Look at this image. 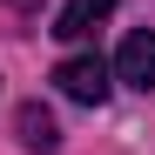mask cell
Returning a JSON list of instances; mask_svg holds the SVG:
<instances>
[{
	"mask_svg": "<svg viewBox=\"0 0 155 155\" xmlns=\"http://www.w3.org/2000/svg\"><path fill=\"white\" fill-rule=\"evenodd\" d=\"M108 14H115V0H68V7L54 14V34H61V41H88Z\"/></svg>",
	"mask_w": 155,
	"mask_h": 155,
	"instance_id": "4",
	"label": "cell"
},
{
	"mask_svg": "<svg viewBox=\"0 0 155 155\" xmlns=\"http://www.w3.org/2000/svg\"><path fill=\"white\" fill-rule=\"evenodd\" d=\"M14 135H20V148H27V155H54V148H61V128H54V115H47L41 101H20Z\"/></svg>",
	"mask_w": 155,
	"mask_h": 155,
	"instance_id": "3",
	"label": "cell"
},
{
	"mask_svg": "<svg viewBox=\"0 0 155 155\" xmlns=\"http://www.w3.org/2000/svg\"><path fill=\"white\" fill-rule=\"evenodd\" d=\"M54 88L68 101H81V108H101V101H108V61L101 54H68L54 68Z\"/></svg>",
	"mask_w": 155,
	"mask_h": 155,
	"instance_id": "1",
	"label": "cell"
},
{
	"mask_svg": "<svg viewBox=\"0 0 155 155\" xmlns=\"http://www.w3.org/2000/svg\"><path fill=\"white\" fill-rule=\"evenodd\" d=\"M115 81H128V88H155V27H135L121 41V54H115Z\"/></svg>",
	"mask_w": 155,
	"mask_h": 155,
	"instance_id": "2",
	"label": "cell"
}]
</instances>
